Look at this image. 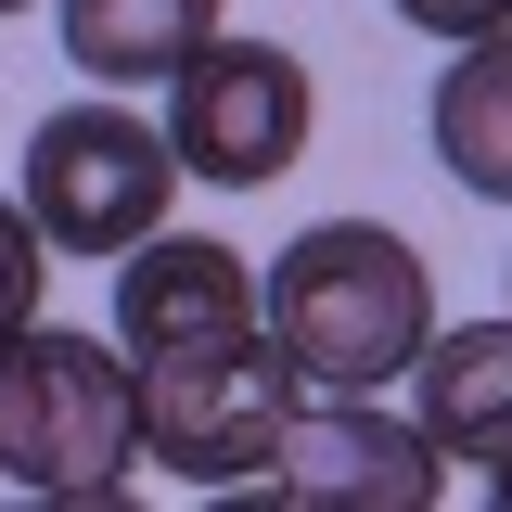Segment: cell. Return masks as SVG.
I'll list each match as a JSON object with an SVG mask.
<instances>
[{
    "label": "cell",
    "instance_id": "cell-1",
    "mask_svg": "<svg viewBox=\"0 0 512 512\" xmlns=\"http://www.w3.org/2000/svg\"><path fill=\"white\" fill-rule=\"evenodd\" d=\"M269 333L295 346L320 397H384L436 346V282L384 218H320L269 256Z\"/></svg>",
    "mask_w": 512,
    "mask_h": 512
},
{
    "label": "cell",
    "instance_id": "cell-9",
    "mask_svg": "<svg viewBox=\"0 0 512 512\" xmlns=\"http://www.w3.org/2000/svg\"><path fill=\"white\" fill-rule=\"evenodd\" d=\"M64 13V64L103 90H154L218 39V0H52Z\"/></svg>",
    "mask_w": 512,
    "mask_h": 512
},
{
    "label": "cell",
    "instance_id": "cell-12",
    "mask_svg": "<svg viewBox=\"0 0 512 512\" xmlns=\"http://www.w3.org/2000/svg\"><path fill=\"white\" fill-rule=\"evenodd\" d=\"M397 26H423V39H487V26H512V0H397Z\"/></svg>",
    "mask_w": 512,
    "mask_h": 512
},
{
    "label": "cell",
    "instance_id": "cell-11",
    "mask_svg": "<svg viewBox=\"0 0 512 512\" xmlns=\"http://www.w3.org/2000/svg\"><path fill=\"white\" fill-rule=\"evenodd\" d=\"M39 282H52V231H39L26 192H13V205H0V333L39 320Z\"/></svg>",
    "mask_w": 512,
    "mask_h": 512
},
{
    "label": "cell",
    "instance_id": "cell-8",
    "mask_svg": "<svg viewBox=\"0 0 512 512\" xmlns=\"http://www.w3.org/2000/svg\"><path fill=\"white\" fill-rule=\"evenodd\" d=\"M410 423L436 436V461H512V320H461L410 359Z\"/></svg>",
    "mask_w": 512,
    "mask_h": 512
},
{
    "label": "cell",
    "instance_id": "cell-6",
    "mask_svg": "<svg viewBox=\"0 0 512 512\" xmlns=\"http://www.w3.org/2000/svg\"><path fill=\"white\" fill-rule=\"evenodd\" d=\"M256 500H282V512H423L436 500V436L397 423L384 397H320V410H295V436H282Z\"/></svg>",
    "mask_w": 512,
    "mask_h": 512
},
{
    "label": "cell",
    "instance_id": "cell-4",
    "mask_svg": "<svg viewBox=\"0 0 512 512\" xmlns=\"http://www.w3.org/2000/svg\"><path fill=\"white\" fill-rule=\"evenodd\" d=\"M180 141L128 103H64L26 128V218L52 231V256H128L167 231L180 205Z\"/></svg>",
    "mask_w": 512,
    "mask_h": 512
},
{
    "label": "cell",
    "instance_id": "cell-7",
    "mask_svg": "<svg viewBox=\"0 0 512 512\" xmlns=\"http://www.w3.org/2000/svg\"><path fill=\"white\" fill-rule=\"evenodd\" d=\"M256 320H269V282L205 231H154V244L116 256V346L128 359H192V346H231Z\"/></svg>",
    "mask_w": 512,
    "mask_h": 512
},
{
    "label": "cell",
    "instance_id": "cell-2",
    "mask_svg": "<svg viewBox=\"0 0 512 512\" xmlns=\"http://www.w3.org/2000/svg\"><path fill=\"white\" fill-rule=\"evenodd\" d=\"M141 461V359L116 333H0V487L26 500H116Z\"/></svg>",
    "mask_w": 512,
    "mask_h": 512
},
{
    "label": "cell",
    "instance_id": "cell-3",
    "mask_svg": "<svg viewBox=\"0 0 512 512\" xmlns=\"http://www.w3.org/2000/svg\"><path fill=\"white\" fill-rule=\"evenodd\" d=\"M308 410L295 346L256 320L231 346H192V359H141V461H167L180 487H269V461Z\"/></svg>",
    "mask_w": 512,
    "mask_h": 512
},
{
    "label": "cell",
    "instance_id": "cell-13",
    "mask_svg": "<svg viewBox=\"0 0 512 512\" xmlns=\"http://www.w3.org/2000/svg\"><path fill=\"white\" fill-rule=\"evenodd\" d=\"M500 512H512V461H500Z\"/></svg>",
    "mask_w": 512,
    "mask_h": 512
},
{
    "label": "cell",
    "instance_id": "cell-10",
    "mask_svg": "<svg viewBox=\"0 0 512 512\" xmlns=\"http://www.w3.org/2000/svg\"><path fill=\"white\" fill-rule=\"evenodd\" d=\"M436 167L461 192L512 205V26H487V39L448 52V77H436Z\"/></svg>",
    "mask_w": 512,
    "mask_h": 512
},
{
    "label": "cell",
    "instance_id": "cell-14",
    "mask_svg": "<svg viewBox=\"0 0 512 512\" xmlns=\"http://www.w3.org/2000/svg\"><path fill=\"white\" fill-rule=\"evenodd\" d=\"M0 13H26V0H0Z\"/></svg>",
    "mask_w": 512,
    "mask_h": 512
},
{
    "label": "cell",
    "instance_id": "cell-5",
    "mask_svg": "<svg viewBox=\"0 0 512 512\" xmlns=\"http://www.w3.org/2000/svg\"><path fill=\"white\" fill-rule=\"evenodd\" d=\"M308 128H320V90H308V64L282 39H205L167 77V141H180L192 180H218V192L282 180L308 154Z\"/></svg>",
    "mask_w": 512,
    "mask_h": 512
}]
</instances>
